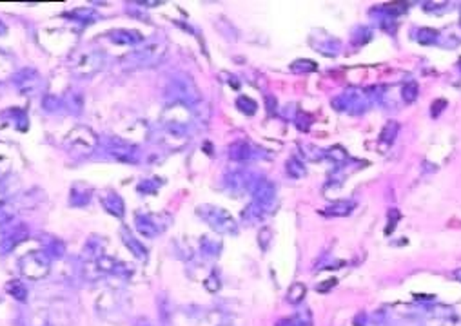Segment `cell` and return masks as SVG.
<instances>
[{"label":"cell","mask_w":461,"mask_h":326,"mask_svg":"<svg viewBox=\"0 0 461 326\" xmlns=\"http://www.w3.org/2000/svg\"><path fill=\"white\" fill-rule=\"evenodd\" d=\"M103 251H106V243H103L102 238H98V236H91V238L88 239V243H86V247H83V252H82V258L83 261H98L103 254Z\"/></svg>","instance_id":"9a60e30c"},{"label":"cell","mask_w":461,"mask_h":326,"mask_svg":"<svg viewBox=\"0 0 461 326\" xmlns=\"http://www.w3.org/2000/svg\"><path fill=\"white\" fill-rule=\"evenodd\" d=\"M196 214L203 219V221L213 228V231L220 232V234H236V221L233 216L222 207H215V205H200L196 207Z\"/></svg>","instance_id":"277c9868"},{"label":"cell","mask_w":461,"mask_h":326,"mask_svg":"<svg viewBox=\"0 0 461 326\" xmlns=\"http://www.w3.org/2000/svg\"><path fill=\"white\" fill-rule=\"evenodd\" d=\"M290 69L295 73H310L316 71L318 65H316V62H313V60H296L295 64L290 65Z\"/></svg>","instance_id":"f1b7e54d"},{"label":"cell","mask_w":461,"mask_h":326,"mask_svg":"<svg viewBox=\"0 0 461 326\" xmlns=\"http://www.w3.org/2000/svg\"><path fill=\"white\" fill-rule=\"evenodd\" d=\"M9 116H11V120H15V127L19 129V131H28L29 127V120H28V115H26L22 109H9Z\"/></svg>","instance_id":"7402d4cb"},{"label":"cell","mask_w":461,"mask_h":326,"mask_svg":"<svg viewBox=\"0 0 461 326\" xmlns=\"http://www.w3.org/2000/svg\"><path fill=\"white\" fill-rule=\"evenodd\" d=\"M16 212H19V209H16L15 201H13L11 198L0 199V225H8V223H11L13 219H15Z\"/></svg>","instance_id":"e0dca14e"},{"label":"cell","mask_w":461,"mask_h":326,"mask_svg":"<svg viewBox=\"0 0 461 326\" xmlns=\"http://www.w3.org/2000/svg\"><path fill=\"white\" fill-rule=\"evenodd\" d=\"M442 326H461V317H457V315H449V317L443 321Z\"/></svg>","instance_id":"8d00e7d4"},{"label":"cell","mask_w":461,"mask_h":326,"mask_svg":"<svg viewBox=\"0 0 461 326\" xmlns=\"http://www.w3.org/2000/svg\"><path fill=\"white\" fill-rule=\"evenodd\" d=\"M334 285H336V279H329V281H325V283H322V285H320L318 290L320 292H329L330 287H334Z\"/></svg>","instance_id":"74e56055"},{"label":"cell","mask_w":461,"mask_h":326,"mask_svg":"<svg viewBox=\"0 0 461 326\" xmlns=\"http://www.w3.org/2000/svg\"><path fill=\"white\" fill-rule=\"evenodd\" d=\"M46 254L49 256V258L51 259H60V258H64V254H66V247H64V243L62 241H53V243H49L48 247H46Z\"/></svg>","instance_id":"83f0119b"},{"label":"cell","mask_w":461,"mask_h":326,"mask_svg":"<svg viewBox=\"0 0 461 326\" xmlns=\"http://www.w3.org/2000/svg\"><path fill=\"white\" fill-rule=\"evenodd\" d=\"M42 326H51V325H49V322H46V325H42Z\"/></svg>","instance_id":"ab89813d"},{"label":"cell","mask_w":461,"mask_h":326,"mask_svg":"<svg viewBox=\"0 0 461 326\" xmlns=\"http://www.w3.org/2000/svg\"><path fill=\"white\" fill-rule=\"evenodd\" d=\"M416 38H417V42H420V44L430 46L437 40V31H436V29H432V28H420L416 31Z\"/></svg>","instance_id":"603a6c76"},{"label":"cell","mask_w":461,"mask_h":326,"mask_svg":"<svg viewBox=\"0 0 461 326\" xmlns=\"http://www.w3.org/2000/svg\"><path fill=\"white\" fill-rule=\"evenodd\" d=\"M103 149L109 156H113L115 159L123 163H136L140 159L138 156V147L128 140H122L118 136H108V138L102 142Z\"/></svg>","instance_id":"8992f818"},{"label":"cell","mask_w":461,"mask_h":326,"mask_svg":"<svg viewBox=\"0 0 461 326\" xmlns=\"http://www.w3.org/2000/svg\"><path fill=\"white\" fill-rule=\"evenodd\" d=\"M15 60L9 55L0 51V84H4L6 80H11L15 76Z\"/></svg>","instance_id":"2e32d148"},{"label":"cell","mask_w":461,"mask_h":326,"mask_svg":"<svg viewBox=\"0 0 461 326\" xmlns=\"http://www.w3.org/2000/svg\"><path fill=\"white\" fill-rule=\"evenodd\" d=\"M363 326H373V325H367V322H365V325H363Z\"/></svg>","instance_id":"60d3db41"},{"label":"cell","mask_w":461,"mask_h":326,"mask_svg":"<svg viewBox=\"0 0 461 326\" xmlns=\"http://www.w3.org/2000/svg\"><path fill=\"white\" fill-rule=\"evenodd\" d=\"M13 85L16 88V91L22 93L26 96H33L40 91L42 88V76L36 69L33 68H26V69H19L13 76Z\"/></svg>","instance_id":"9c48e42d"},{"label":"cell","mask_w":461,"mask_h":326,"mask_svg":"<svg viewBox=\"0 0 461 326\" xmlns=\"http://www.w3.org/2000/svg\"><path fill=\"white\" fill-rule=\"evenodd\" d=\"M203 287L209 292H218L220 290V279L216 278V274H211L207 279H203Z\"/></svg>","instance_id":"1f68e13d"},{"label":"cell","mask_w":461,"mask_h":326,"mask_svg":"<svg viewBox=\"0 0 461 326\" xmlns=\"http://www.w3.org/2000/svg\"><path fill=\"white\" fill-rule=\"evenodd\" d=\"M329 158L330 159H334V162L336 163H343L347 159V152L343 151L342 147H338V145H336V147H333V149H329Z\"/></svg>","instance_id":"4dcf8cb0"},{"label":"cell","mask_w":461,"mask_h":326,"mask_svg":"<svg viewBox=\"0 0 461 326\" xmlns=\"http://www.w3.org/2000/svg\"><path fill=\"white\" fill-rule=\"evenodd\" d=\"M236 107L242 112H245V115H255L256 109H258V104H256L255 100H250L249 96H240L236 100Z\"/></svg>","instance_id":"4316f807"},{"label":"cell","mask_w":461,"mask_h":326,"mask_svg":"<svg viewBox=\"0 0 461 326\" xmlns=\"http://www.w3.org/2000/svg\"><path fill=\"white\" fill-rule=\"evenodd\" d=\"M287 174L293 176V178H302V176L305 174L303 163H300L296 158L289 159V162H287Z\"/></svg>","instance_id":"f546056e"},{"label":"cell","mask_w":461,"mask_h":326,"mask_svg":"<svg viewBox=\"0 0 461 326\" xmlns=\"http://www.w3.org/2000/svg\"><path fill=\"white\" fill-rule=\"evenodd\" d=\"M28 236L29 231L26 225H16V227L9 228L4 234V238H2V241H0V252H2V254H9V252L19 247L20 243L24 241Z\"/></svg>","instance_id":"8fae6325"},{"label":"cell","mask_w":461,"mask_h":326,"mask_svg":"<svg viewBox=\"0 0 461 326\" xmlns=\"http://www.w3.org/2000/svg\"><path fill=\"white\" fill-rule=\"evenodd\" d=\"M276 326H307L303 325V317L302 314H298L296 317H289V319H282Z\"/></svg>","instance_id":"836d02e7"},{"label":"cell","mask_w":461,"mask_h":326,"mask_svg":"<svg viewBox=\"0 0 461 326\" xmlns=\"http://www.w3.org/2000/svg\"><path fill=\"white\" fill-rule=\"evenodd\" d=\"M258 241L262 243L263 248H267V245H269V241H270V231H269V228H262V231H260Z\"/></svg>","instance_id":"d590c367"},{"label":"cell","mask_w":461,"mask_h":326,"mask_svg":"<svg viewBox=\"0 0 461 326\" xmlns=\"http://www.w3.org/2000/svg\"><path fill=\"white\" fill-rule=\"evenodd\" d=\"M8 292L13 295V298L16 299L19 303H28V295H29V290L28 287H26L24 283L19 281V279H15V281H9L8 283Z\"/></svg>","instance_id":"ac0fdd59"},{"label":"cell","mask_w":461,"mask_h":326,"mask_svg":"<svg viewBox=\"0 0 461 326\" xmlns=\"http://www.w3.org/2000/svg\"><path fill=\"white\" fill-rule=\"evenodd\" d=\"M445 107H447V100H443V98L436 100V102L432 104V116H437Z\"/></svg>","instance_id":"e575fe53"},{"label":"cell","mask_w":461,"mask_h":326,"mask_svg":"<svg viewBox=\"0 0 461 326\" xmlns=\"http://www.w3.org/2000/svg\"><path fill=\"white\" fill-rule=\"evenodd\" d=\"M417 95H420V85H417L416 82H407V84L403 85L402 96L405 104H412L414 100L417 98Z\"/></svg>","instance_id":"d4e9b609"},{"label":"cell","mask_w":461,"mask_h":326,"mask_svg":"<svg viewBox=\"0 0 461 326\" xmlns=\"http://www.w3.org/2000/svg\"><path fill=\"white\" fill-rule=\"evenodd\" d=\"M93 196V189L89 187L88 183H75L71 185V191H69V203L73 207H86L89 205Z\"/></svg>","instance_id":"7c38bea8"},{"label":"cell","mask_w":461,"mask_h":326,"mask_svg":"<svg viewBox=\"0 0 461 326\" xmlns=\"http://www.w3.org/2000/svg\"><path fill=\"white\" fill-rule=\"evenodd\" d=\"M42 107L48 112H56L60 111V109H64V100H60L59 96L55 95H46L44 98H42Z\"/></svg>","instance_id":"cb8c5ba5"},{"label":"cell","mask_w":461,"mask_h":326,"mask_svg":"<svg viewBox=\"0 0 461 326\" xmlns=\"http://www.w3.org/2000/svg\"><path fill=\"white\" fill-rule=\"evenodd\" d=\"M106 65V55L102 49H83L73 56L71 73L76 78H91Z\"/></svg>","instance_id":"7a4b0ae2"},{"label":"cell","mask_w":461,"mask_h":326,"mask_svg":"<svg viewBox=\"0 0 461 326\" xmlns=\"http://www.w3.org/2000/svg\"><path fill=\"white\" fill-rule=\"evenodd\" d=\"M120 236H122V241L123 245H126V248H128L136 259H140V261H146V259H148V248L143 247V243H140L128 228L123 227L122 231H120Z\"/></svg>","instance_id":"4fadbf2b"},{"label":"cell","mask_w":461,"mask_h":326,"mask_svg":"<svg viewBox=\"0 0 461 326\" xmlns=\"http://www.w3.org/2000/svg\"><path fill=\"white\" fill-rule=\"evenodd\" d=\"M109 38H111L113 44L118 46H136L142 44L143 36L140 35L135 29H115V31H109Z\"/></svg>","instance_id":"5bb4252c"},{"label":"cell","mask_w":461,"mask_h":326,"mask_svg":"<svg viewBox=\"0 0 461 326\" xmlns=\"http://www.w3.org/2000/svg\"><path fill=\"white\" fill-rule=\"evenodd\" d=\"M171 223V218L167 214H153V212H146V214H136L135 216V227L138 228V232L146 238H156L158 234H162Z\"/></svg>","instance_id":"ba28073f"},{"label":"cell","mask_w":461,"mask_h":326,"mask_svg":"<svg viewBox=\"0 0 461 326\" xmlns=\"http://www.w3.org/2000/svg\"><path fill=\"white\" fill-rule=\"evenodd\" d=\"M397 131H400V125H397L396 122H389V124L383 127L382 135H380V142H383V144H392Z\"/></svg>","instance_id":"484cf974"},{"label":"cell","mask_w":461,"mask_h":326,"mask_svg":"<svg viewBox=\"0 0 461 326\" xmlns=\"http://www.w3.org/2000/svg\"><path fill=\"white\" fill-rule=\"evenodd\" d=\"M100 205L108 214L115 216L118 219H122L123 214H126V203L120 198L118 192L111 191V189H106V191L100 192Z\"/></svg>","instance_id":"30bf717a"},{"label":"cell","mask_w":461,"mask_h":326,"mask_svg":"<svg viewBox=\"0 0 461 326\" xmlns=\"http://www.w3.org/2000/svg\"><path fill=\"white\" fill-rule=\"evenodd\" d=\"M305 285H303V283H295V285L289 287V290H287V301H289L290 305H298V303H302L303 299H305Z\"/></svg>","instance_id":"d6986e66"},{"label":"cell","mask_w":461,"mask_h":326,"mask_svg":"<svg viewBox=\"0 0 461 326\" xmlns=\"http://www.w3.org/2000/svg\"><path fill=\"white\" fill-rule=\"evenodd\" d=\"M100 138L93 132V129L86 127V125H76L71 131L66 135L64 147L69 154L76 156V158H86L91 156L93 152L98 149Z\"/></svg>","instance_id":"6da1fadb"},{"label":"cell","mask_w":461,"mask_h":326,"mask_svg":"<svg viewBox=\"0 0 461 326\" xmlns=\"http://www.w3.org/2000/svg\"><path fill=\"white\" fill-rule=\"evenodd\" d=\"M202 251L206 252V254H218L220 252V245H215V241L209 238H202Z\"/></svg>","instance_id":"d6a6232c"},{"label":"cell","mask_w":461,"mask_h":326,"mask_svg":"<svg viewBox=\"0 0 461 326\" xmlns=\"http://www.w3.org/2000/svg\"><path fill=\"white\" fill-rule=\"evenodd\" d=\"M229 156L233 159H247L250 156V147L247 142H236L235 145H230Z\"/></svg>","instance_id":"44dd1931"},{"label":"cell","mask_w":461,"mask_h":326,"mask_svg":"<svg viewBox=\"0 0 461 326\" xmlns=\"http://www.w3.org/2000/svg\"><path fill=\"white\" fill-rule=\"evenodd\" d=\"M19 270L31 281H40L51 272V258L44 251H31L19 259Z\"/></svg>","instance_id":"3957f363"},{"label":"cell","mask_w":461,"mask_h":326,"mask_svg":"<svg viewBox=\"0 0 461 326\" xmlns=\"http://www.w3.org/2000/svg\"><path fill=\"white\" fill-rule=\"evenodd\" d=\"M6 31H8V28H6V24L0 20V36H4Z\"/></svg>","instance_id":"f35d334b"},{"label":"cell","mask_w":461,"mask_h":326,"mask_svg":"<svg viewBox=\"0 0 461 326\" xmlns=\"http://www.w3.org/2000/svg\"><path fill=\"white\" fill-rule=\"evenodd\" d=\"M167 46L163 42H143V46H140L136 51L131 53L129 60L131 64L138 65V68H151L156 65L158 62H162L166 58Z\"/></svg>","instance_id":"5b68a950"},{"label":"cell","mask_w":461,"mask_h":326,"mask_svg":"<svg viewBox=\"0 0 461 326\" xmlns=\"http://www.w3.org/2000/svg\"><path fill=\"white\" fill-rule=\"evenodd\" d=\"M167 96L173 100V104L193 105L195 102H198V91H196L195 84L183 76L173 78L167 84Z\"/></svg>","instance_id":"52a82bcc"},{"label":"cell","mask_w":461,"mask_h":326,"mask_svg":"<svg viewBox=\"0 0 461 326\" xmlns=\"http://www.w3.org/2000/svg\"><path fill=\"white\" fill-rule=\"evenodd\" d=\"M354 209L353 201H334L329 209L325 211L327 216H347L350 214Z\"/></svg>","instance_id":"ffe728a7"}]
</instances>
